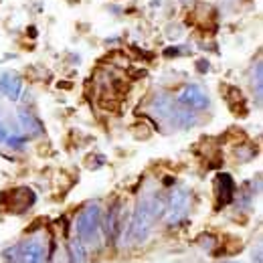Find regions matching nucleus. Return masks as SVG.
Listing matches in <instances>:
<instances>
[{
  "mask_svg": "<svg viewBox=\"0 0 263 263\" xmlns=\"http://www.w3.org/2000/svg\"><path fill=\"white\" fill-rule=\"evenodd\" d=\"M156 219H158V215L152 206V198H142L138 202V206L134 211V217L130 221V233L128 235H130L132 243H138V245L144 243L148 239L152 227H154Z\"/></svg>",
  "mask_w": 263,
  "mask_h": 263,
  "instance_id": "nucleus-1",
  "label": "nucleus"
},
{
  "mask_svg": "<svg viewBox=\"0 0 263 263\" xmlns=\"http://www.w3.org/2000/svg\"><path fill=\"white\" fill-rule=\"evenodd\" d=\"M4 144L8 146V148H14V150H21L25 144H27V138H23V136H18V134H8V138L4 140Z\"/></svg>",
  "mask_w": 263,
  "mask_h": 263,
  "instance_id": "nucleus-15",
  "label": "nucleus"
},
{
  "mask_svg": "<svg viewBox=\"0 0 263 263\" xmlns=\"http://www.w3.org/2000/svg\"><path fill=\"white\" fill-rule=\"evenodd\" d=\"M99 229H101V209L99 204H89L87 209L81 211V215L75 221L77 237L83 243H96Z\"/></svg>",
  "mask_w": 263,
  "mask_h": 263,
  "instance_id": "nucleus-2",
  "label": "nucleus"
},
{
  "mask_svg": "<svg viewBox=\"0 0 263 263\" xmlns=\"http://www.w3.org/2000/svg\"><path fill=\"white\" fill-rule=\"evenodd\" d=\"M225 263H239V261H225Z\"/></svg>",
  "mask_w": 263,
  "mask_h": 263,
  "instance_id": "nucleus-21",
  "label": "nucleus"
},
{
  "mask_svg": "<svg viewBox=\"0 0 263 263\" xmlns=\"http://www.w3.org/2000/svg\"><path fill=\"white\" fill-rule=\"evenodd\" d=\"M0 93L10 101H18L23 96V77L12 71L2 73L0 75Z\"/></svg>",
  "mask_w": 263,
  "mask_h": 263,
  "instance_id": "nucleus-8",
  "label": "nucleus"
},
{
  "mask_svg": "<svg viewBox=\"0 0 263 263\" xmlns=\"http://www.w3.org/2000/svg\"><path fill=\"white\" fill-rule=\"evenodd\" d=\"M261 96H263V73H261V61H257V65H255V98H257V103H261Z\"/></svg>",
  "mask_w": 263,
  "mask_h": 263,
  "instance_id": "nucleus-14",
  "label": "nucleus"
},
{
  "mask_svg": "<svg viewBox=\"0 0 263 263\" xmlns=\"http://www.w3.org/2000/svg\"><path fill=\"white\" fill-rule=\"evenodd\" d=\"M2 261L4 263H18V245L6 247L2 251Z\"/></svg>",
  "mask_w": 263,
  "mask_h": 263,
  "instance_id": "nucleus-16",
  "label": "nucleus"
},
{
  "mask_svg": "<svg viewBox=\"0 0 263 263\" xmlns=\"http://www.w3.org/2000/svg\"><path fill=\"white\" fill-rule=\"evenodd\" d=\"M6 197H8V204H6V209L8 211H12V213H25V211H29L31 206L34 204V193L31 189H27V186H21V189H14V191H8L6 193Z\"/></svg>",
  "mask_w": 263,
  "mask_h": 263,
  "instance_id": "nucleus-6",
  "label": "nucleus"
},
{
  "mask_svg": "<svg viewBox=\"0 0 263 263\" xmlns=\"http://www.w3.org/2000/svg\"><path fill=\"white\" fill-rule=\"evenodd\" d=\"M18 124H21V128H23V132L27 136H39V134H43L41 120L34 116L33 111H29V109H21L18 111Z\"/></svg>",
  "mask_w": 263,
  "mask_h": 263,
  "instance_id": "nucleus-12",
  "label": "nucleus"
},
{
  "mask_svg": "<svg viewBox=\"0 0 263 263\" xmlns=\"http://www.w3.org/2000/svg\"><path fill=\"white\" fill-rule=\"evenodd\" d=\"M103 231H105V237L109 239V243H114L122 231V202L116 200L107 213H105V219H103Z\"/></svg>",
  "mask_w": 263,
  "mask_h": 263,
  "instance_id": "nucleus-7",
  "label": "nucleus"
},
{
  "mask_svg": "<svg viewBox=\"0 0 263 263\" xmlns=\"http://www.w3.org/2000/svg\"><path fill=\"white\" fill-rule=\"evenodd\" d=\"M197 67H198V71H206V69H209V61H198Z\"/></svg>",
  "mask_w": 263,
  "mask_h": 263,
  "instance_id": "nucleus-19",
  "label": "nucleus"
},
{
  "mask_svg": "<svg viewBox=\"0 0 263 263\" xmlns=\"http://www.w3.org/2000/svg\"><path fill=\"white\" fill-rule=\"evenodd\" d=\"M189 211H191V191L174 189L166 202V211L162 217L166 219V225L176 227L189 217Z\"/></svg>",
  "mask_w": 263,
  "mask_h": 263,
  "instance_id": "nucleus-3",
  "label": "nucleus"
},
{
  "mask_svg": "<svg viewBox=\"0 0 263 263\" xmlns=\"http://www.w3.org/2000/svg\"><path fill=\"white\" fill-rule=\"evenodd\" d=\"M253 261H255V263H263V261H261V245H259V247L255 249V255H253Z\"/></svg>",
  "mask_w": 263,
  "mask_h": 263,
  "instance_id": "nucleus-18",
  "label": "nucleus"
},
{
  "mask_svg": "<svg viewBox=\"0 0 263 263\" xmlns=\"http://www.w3.org/2000/svg\"><path fill=\"white\" fill-rule=\"evenodd\" d=\"M18 263H47V247L41 239H27L18 245Z\"/></svg>",
  "mask_w": 263,
  "mask_h": 263,
  "instance_id": "nucleus-5",
  "label": "nucleus"
},
{
  "mask_svg": "<svg viewBox=\"0 0 263 263\" xmlns=\"http://www.w3.org/2000/svg\"><path fill=\"white\" fill-rule=\"evenodd\" d=\"M168 122H170L172 126L180 128V130H189V128H193V126L197 124L198 120H197V114H195L193 109H189V107H182V105H176Z\"/></svg>",
  "mask_w": 263,
  "mask_h": 263,
  "instance_id": "nucleus-9",
  "label": "nucleus"
},
{
  "mask_svg": "<svg viewBox=\"0 0 263 263\" xmlns=\"http://www.w3.org/2000/svg\"><path fill=\"white\" fill-rule=\"evenodd\" d=\"M217 243H219V241H217V237H213V235H202V237L198 239V245H200L204 251H211Z\"/></svg>",
  "mask_w": 263,
  "mask_h": 263,
  "instance_id": "nucleus-17",
  "label": "nucleus"
},
{
  "mask_svg": "<svg viewBox=\"0 0 263 263\" xmlns=\"http://www.w3.org/2000/svg\"><path fill=\"white\" fill-rule=\"evenodd\" d=\"M174 107H176V101L170 98L168 93H158L156 98L152 99V114L156 118H160V120L168 122L172 111H174Z\"/></svg>",
  "mask_w": 263,
  "mask_h": 263,
  "instance_id": "nucleus-10",
  "label": "nucleus"
},
{
  "mask_svg": "<svg viewBox=\"0 0 263 263\" xmlns=\"http://www.w3.org/2000/svg\"><path fill=\"white\" fill-rule=\"evenodd\" d=\"M176 103L182 107H189L193 111H200V109H206L211 105V99L200 85L191 83V85H184L180 89V93L176 96Z\"/></svg>",
  "mask_w": 263,
  "mask_h": 263,
  "instance_id": "nucleus-4",
  "label": "nucleus"
},
{
  "mask_svg": "<svg viewBox=\"0 0 263 263\" xmlns=\"http://www.w3.org/2000/svg\"><path fill=\"white\" fill-rule=\"evenodd\" d=\"M217 184H219V204H221V206H225V204L233 202L235 193H237V186H235V182H233L231 174H225V172H223V174H219Z\"/></svg>",
  "mask_w": 263,
  "mask_h": 263,
  "instance_id": "nucleus-11",
  "label": "nucleus"
},
{
  "mask_svg": "<svg viewBox=\"0 0 263 263\" xmlns=\"http://www.w3.org/2000/svg\"><path fill=\"white\" fill-rule=\"evenodd\" d=\"M69 253H71V263H87V257H89L87 247L79 237L69 241Z\"/></svg>",
  "mask_w": 263,
  "mask_h": 263,
  "instance_id": "nucleus-13",
  "label": "nucleus"
},
{
  "mask_svg": "<svg viewBox=\"0 0 263 263\" xmlns=\"http://www.w3.org/2000/svg\"><path fill=\"white\" fill-rule=\"evenodd\" d=\"M180 2H182V4H184V6H191V4H193V2H195V0H180Z\"/></svg>",
  "mask_w": 263,
  "mask_h": 263,
  "instance_id": "nucleus-20",
  "label": "nucleus"
}]
</instances>
